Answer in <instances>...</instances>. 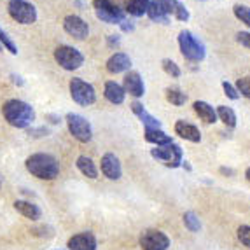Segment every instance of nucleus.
I'll return each instance as SVG.
<instances>
[{
  "instance_id": "24",
  "label": "nucleus",
  "mask_w": 250,
  "mask_h": 250,
  "mask_svg": "<svg viewBox=\"0 0 250 250\" xmlns=\"http://www.w3.org/2000/svg\"><path fill=\"white\" fill-rule=\"evenodd\" d=\"M150 0H129L126 4V14L133 18H142L147 14V9H149Z\"/></svg>"
},
{
  "instance_id": "8",
  "label": "nucleus",
  "mask_w": 250,
  "mask_h": 250,
  "mask_svg": "<svg viewBox=\"0 0 250 250\" xmlns=\"http://www.w3.org/2000/svg\"><path fill=\"white\" fill-rule=\"evenodd\" d=\"M93 9H95L96 18L108 25H119L126 18L125 11L110 0H93Z\"/></svg>"
},
{
  "instance_id": "13",
  "label": "nucleus",
  "mask_w": 250,
  "mask_h": 250,
  "mask_svg": "<svg viewBox=\"0 0 250 250\" xmlns=\"http://www.w3.org/2000/svg\"><path fill=\"white\" fill-rule=\"evenodd\" d=\"M102 173L108 180H119L123 177L121 161H119V158L116 154L107 152V154L102 156Z\"/></svg>"
},
{
  "instance_id": "7",
  "label": "nucleus",
  "mask_w": 250,
  "mask_h": 250,
  "mask_svg": "<svg viewBox=\"0 0 250 250\" xmlns=\"http://www.w3.org/2000/svg\"><path fill=\"white\" fill-rule=\"evenodd\" d=\"M150 156H152L154 159H158V161H161L163 165L168 168L182 167V161H184L182 147L175 142L168 144V146H161V147L150 149Z\"/></svg>"
},
{
  "instance_id": "35",
  "label": "nucleus",
  "mask_w": 250,
  "mask_h": 250,
  "mask_svg": "<svg viewBox=\"0 0 250 250\" xmlns=\"http://www.w3.org/2000/svg\"><path fill=\"white\" fill-rule=\"evenodd\" d=\"M236 42L242 44L243 47H247V49H250V32H238Z\"/></svg>"
},
{
  "instance_id": "25",
  "label": "nucleus",
  "mask_w": 250,
  "mask_h": 250,
  "mask_svg": "<svg viewBox=\"0 0 250 250\" xmlns=\"http://www.w3.org/2000/svg\"><path fill=\"white\" fill-rule=\"evenodd\" d=\"M146 16H149L150 21H154V23H161V25H170V16H168L165 11H163L161 7H159L156 2H152L150 0L149 4V9H147V14Z\"/></svg>"
},
{
  "instance_id": "1",
  "label": "nucleus",
  "mask_w": 250,
  "mask_h": 250,
  "mask_svg": "<svg viewBox=\"0 0 250 250\" xmlns=\"http://www.w3.org/2000/svg\"><path fill=\"white\" fill-rule=\"evenodd\" d=\"M2 116L13 128L25 129L35 121V110L30 104L18 98H11L2 105Z\"/></svg>"
},
{
  "instance_id": "36",
  "label": "nucleus",
  "mask_w": 250,
  "mask_h": 250,
  "mask_svg": "<svg viewBox=\"0 0 250 250\" xmlns=\"http://www.w3.org/2000/svg\"><path fill=\"white\" fill-rule=\"evenodd\" d=\"M51 131H49V128H46V126H41V128H30L28 129V135L30 137H47Z\"/></svg>"
},
{
  "instance_id": "6",
  "label": "nucleus",
  "mask_w": 250,
  "mask_h": 250,
  "mask_svg": "<svg viewBox=\"0 0 250 250\" xmlns=\"http://www.w3.org/2000/svg\"><path fill=\"white\" fill-rule=\"evenodd\" d=\"M65 121H67L68 131H70V135L75 140H79L81 144L91 142L93 128H91V123H89L86 117L81 116V114L68 112L67 116H65Z\"/></svg>"
},
{
  "instance_id": "20",
  "label": "nucleus",
  "mask_w": 250,
  "mask_h": 250,
  "mask_svg": "<svg viewBox=\"0 0 250 250\" xmlns=\"http://www.w3.org/2000/svg\"><path fill=\"white\" fill-rule=\"evenodd\" d=\"M192 108H194V112L200 116V119L203 123H207V125H213V123H217V112L215 108L212 107V105L208 104V102L205 100H196L194 104H192Z\"/></svg>"
},
{
  "instance_id": "12",
  "label": "nucleus",
  "mask_w": 250,
  "mask_h": 250,
  "mask_svg": "<svg viewBox=\"0 0 250 250\" xmlns=\"http://www.w3.org/2000/svg\"><path fill=\"white\" fill-rule=\"evenodd\" d=\"M123 89L126 95H131L133 98H142L146 95V83H144L142 75L137 70H128L125 74V81H123Z\"/></svg>"
},
{
  "instance_id": "17",
  "label": "nucleus",
  "mask_w": 250,
  "mask_h": 250,
  "mask_svg": "<svg viewBox=\"0 0 250 250\" xmlns=\"http://www.w3.org/2000/svg\"><path fill=\"white\" fill-rule=\"evenodd\" d=\"M129 107H131V112H133L135 116H137L138 119L144 123V126H146V128H161V121H159L158 117L152 116V114L147 112L142 102L133 100Z\"/></svg>"
},
{
  "instance_id": "9",
  "label": "nucleus",
  "mask_w": 250,
  "mask_h": 250,
  "mask_svg": "<svg viewBox=\"0 0 250 250\" xmlns=\"http://www.w3.org/2000/svg\"><path fill=\"white\" fill-rule=\"evenodd\" d=\"M68 88H70L72 100L81 107H89L96 102V91L93 88V84L86 83L79 77H74L68 84Z\"/></svg>"
},
{
  "instance_id": "15",
  "label": "nucleus",
  "mask_w": 250,
  "mask_h": 250,
  "mask_svg": "<svg viewBox=\"0 0 250 250\" xmlns=\"http://www.w3.org/2000/svg\"><path fill=\"white\" fill-rule=\"evenodd\" d=\"M105 68H107L108 74H126V72L131 68V58H129L126 53H114L110 58L105 63Z\"/></svg>"
},
{
  "instance_id": "40",
  "label": "nucleus",
  "mask_w": 250,
  "mask_h": 250,
  "mask_svg": "<svg viewBox=\"0 0 250 250\" xmlns=\"http://www.w3.org/2000/svg\"><path fill=\"white\" fill-rule=\"evenodd\" d=\"M46 121L49 123V125H62V117L58 116V114H46Z\"/></svg>"
},
{
  "instance_id": "31",
  "label": "nucleus",
  "mask_w": 250,
  "mask_h": 250,
  "mask_svg": "<svg viewBox=\"0 0 250 250\" xmlns=\"http://www.w3.org/2000/svg\"><path fill=\"white\" fill-rule=\"evenodd\" d=\"M0 44H2L4 51H9V53L14 54V56L18 54V46L14 44V41L9 37V34L5 32L4 28H2V26H0Z\"/></svg>"
},
{
  "instance_id": "29",
  "label": "nucleus",
  "mask_w": 250,
  "mask_h": 250,
  "mask_svg": "<svg viewBox=\"0 0 250 250\" xmlns=\"http://www.w3.org/2000/svg\"><path fill=\"white\" fill-rule=\"evenodd\" d=\"M161 67H163V70H165V74H168L170 77H173V79H179L180 75H182V70H180V67L177 65L173 60H170V58H165L161 62Z\"/></svg>"
},
{
  "instance_id": "28",
  "label": "nucleus",
  "mask_w": 250,
  "mask_h": 250,
  "mask_svg": "<svg viewBox=\"0 0 250 250\" xmlns=\"http://www.w3.org/2000/svg\"><path fill=\"white\" fill-rule=\"evenodd\" d=\"M184 226L188 228L191 233H198L201 229V222L194 212H186L184 213Z\"/></svg>"
},
{
  "instance_id": "39",
  "label": "nucleus",
  "mask_w": 250,
  "mask_h": 250,
  "mask_svg": "<svg viewBox=\"0 0 250 250\" xmlns=\"http://www.w3.org/2000/svg\"><path fill=\"white\" fill-rule=\"evenodd\" d=\"M9 79H11V83H13L14 86H20V88H21V86H25V79H23L21 75L14 74V72L11 75H9Z\"/></svg>"
},
{
  "instance_id": "38",
  "label": "nucleus",
  "mask_w": 250,
  "mask_h": 250,
  "mask_svg": "<svg viewBox=\"0 0 250 250\" xmlns=\"http://www.w3.org/2000/svg\"><path fill=\"white\" fill-rule=\"evenodd\" d=\"M119 28H121V32H125V34H129V32H133L135 30V23L131 20H123L121 23H119Z\"/></svg>"
},
{
  "instance_id": "33",
  "label": "nucleus",
  "mask_w": 250,
  "mask_h": 250,
  "mask_svg": "<svg viewBox=\"0 0 250 250\" xmlns=\"http://www.w3.org/2000/svg\"><path fill=\"white\" fill-rule=\"evenodd\" d=\"M236 236H238V242L242 243L243 247L250 249V226H247V224L240 226L236 229Z\"/></svg>"
},
{
  "instance_id": "16",
  "label": "nucleus",
  "mask_w": 250,
  "mask_h": 250,
  "mask_svg": "<svg viewBox=\"0 0 250 250\" xmlns=\"http://www.w3.org/2000/svg\"><path fill=\"white\" fill-rule=\"evenodd\" d=\"M173 129H175V133L179 135L180 138H184V140H189V142H192V144L201 142V131L198 129V126L184 121V119H179V121L175 123V126H173Z\"/></svg>"
},
{
  "instance_id": "3",
  "label": "nucleus",
  "mask_w": 250,
  "mask_h": 250,
  "mask_svg": "<svg viewBox=\"0 0 250 250\" xmlns=\"http://www.w3.org/2000/svg\"><path fill=\"white\" fill-rule=\"evenodd\" d=\"M179 47L184 58L191 63H201L207 58V47L191 30H182L179 34Z\"/></svg>"
},
{
  "instance_id": "11",
  "label": "nucleus",
  "mask_w": 250,
  "mask_h": 250,
  "mask_svg": "<svg viewBox=\"0 0 250 250\" xmlns=\"http://www.w3.org/2000/svg\"><path fill=\"white\" fill-rule=\"evenodd\" d=\"M63 30L67 32L70 37L77 41H84L89 35V25L77 14H68L63 20Z\"/></svg>"
},
{
  "instance_id": "10",
  "label": "nucleus",
  "mask_w": 250,
  "mask_h": 250,
  "mask_svg": "<svg viewBox=\"0 0 250 250\" xmlns=\"http://www.w3.org/2000/svg\"><path fill=\"white\" fill-rule=\"evenodd\" d=\"M170 238L159 229H147L140 234V249L142 250H168Z\"/></svg>"
},
{
  "instance_id": "23",
  "label": "nucleus",
  "mask_w": 250,
  "mask_h": 250,
  "mask_svg": "<svg viewBox=\"0 0 250 250\" xmlns=\"http://www.w3.org/2000/svg\"><path fill=\"white\" fill-rule=\"evenodd\" d=\"M217 112V121H222L228 128H234L236 126V112H234L233 108L228 107V105H219L215 108Z\"/></svg>"
},
{
  "instance_id": "2",
  "label": "nucleus",
  "mask_w": 250,
  "mask_h": 250,
  "mask_svg": "<svg viewBox=\"0 0 250 250\" xmlns=\"http://www.w3.org/2000/svg\"><path fill=\"white\" fill-rule=\"evenodd\" d=\"M25 168L32 177H37L41 180H54L60 175V163L53 154L47 152H35L28 156L25 161Z\"/></svg>"
},
{
  "instance_id": "41",
  "label": "nucleus",
  "mask_w": 250,
  "mask_h": 250,
  "mask_svg": "<svg viewBox=\"0 0 250 250\" xmlns=\"http://www.w3.org/2000/svg\"><path fill=\"white\" fill-rule=\"evenodd\" d=\"M222 173V175H229V177H233L234 175V170L233 168H226V167H221V170H219Z\"/></svg>"
},
{
  "instance_id": "44",
  "label": "nucleus",
  "mask_w": 250,
  "mask_h": 250,
  "mask_svg": "<svg viewBox=\"0 0 250 250\" xmlns=\"http://www.w3.org/2000/svg\"><path fill=\"white\" fill-rule=\"evenodd\" d=\"M2 51H4V47H2V44H0V53H2Z\"/></svg>"
},
{
  "instance_id": "46",
  "label": "nucleus",
  "mask_w": 250,
  "mask_h": 250,
  "mask_svg": "<svg viewBox=\"0 0 250 250\" xmlns=\"http://www.w3.org/2000/svg\"><path fill=\"white\" fill-rule=\"evenodd\" d=\"M200 2H205V0H200Z\"/></svg>"
},
{
  "instance_id": "27",
  "label": "nucleus",
  "mask_w": 250,
  "mask_h": 250,
  "mask_svg": "<svg viewBox=\"0 0 250 250\" xmlns=\"http://www.w3.org/2000/svg\"><path fill=\"white\" fill-rule=\"evenodd\" d=\"M233 14L236 16V20H240L243 25H247L250 28V7L245 4H234L233 5Z\"/></svg>"
},
{
  "instance_id": "19",
  "label": "nucleus",
  "mask_w": 250,
  "mask_h": 250,
  "mask_svg": "<svg viewBox=\"0 0 250 250\" xmlns=\"http://www.w3.org/2000/svg\"><path fill=\"white\" fill-rule=\"evenodd\" d=\"M14 210H16L18 213H21L23 217H26V219H30V221H39L42 217V210L39 208L37 205L26 200L14 201Z\"/></svg>"
},
{
  "instance_id": "30",
  "label": "nucleus",
  "mask_w": 250,
  "mask_h": 250,
  "mask_svg": "<svg viewBox=\"0 0 250 250\" xmlns=\"http://www.w3.org/2000/svg\"><path fill=\"white\" fill-rule=\"evenodd\" d=\"M171 16L175 18L177 21H189V18H191V13H189V9L186 7V5L180 2V0H175V5H173V13H171Z\"/></svg>"
},
{
  "instance_id": "45",
  "label": "nucleus",
  "mask_w": 250,
  "mask_h": 250,
  "mask_svg": "<svg viewBox=\"0 0 250 250\" xmlns=\"http://www.w3.org/2000/svg\"><path fill=\"white\" fill-rule=\"evenodd\" d=\"M0 188H2V175H0Z\"/></svg>"
},
{
  "instance_id": "42",
  "label": "nucleus",
  "mask_w": 250,
  "mask_h": 250,
  "mask_svg": "<svg viewBox=\"0 0 250 250\" xmlns=\"http://www.w3.org/2000/svg\"><path fill=\"white\" fill-rule=\"evenodd\" d=\"M182 167L186 168V170H188V171H192V167H191V165H189V161H182Z\"/></svg>"
},
{
  "instance_id": "14",
  "label": "nucleus",
  "mask_w": 250,
  "mask_h": 250,
  "mask_svg": "<svg viewBox=\"0 0 250 250\" xmlns=\"http://www.w3.org/2000/svg\"><path fill=\"white\" fill-rule=\"evenodd\" d=\"M67 247L68 250H96L98 242H96L95 234L89 233V231H84V233H77L68 238Z\"/></svg>"
},
{
  "instance_id": "34",
  "label": "nucleus",
  "mask_w": 250,
  "mask_h": 250,
  "mask_svg": "<svg viewBox=\"0 0 250 250\" xmlns=\"http://www.w3.org/2000/svg\"><path fill=\"white\" fill-rule=\"evenodd\" d=\"M222 89H224V95L228 96L229 100H238V98H240V93L236 91V88H234L229 81H222Z\"/></svg>"
},
{
  "instance_id": "5",
  "label": "nucleus",
  "mask_w": 250,
  "mask_h": 250,
  "mask_svg": "<svg viewBox=\"0 0 250 250\" xmlns=\"http://www.w3.org/2000/svg\"><path fill=\"white\" fill-rule=\"evenodd\" d=\"M7 13L20 25H32L37 21V7L28 0H9Z\"/></svg>"
},
{
  "instance_id": "18",
  "label": "nucleus",
  "mask_w": 250,
  "mask_h": 250,
  "mask_svg": "<svg viewBox=\"0 0 250 250\" xmlns=\"http://www.w3.org/2000/svg\"><path fill=\"white\" fill-rule=\"evenodd\" d=\"M104 96L112 105H121V104H125L126 93L119 83H116V81H107L104 86Z\"/></svg>"
},
{
  "instance_id": "43",
  "label": "nucleus",
  "mask_w": 250,
  "mask_h": 250,
  "mask_svg": "<svg viewBox=\"0 0 250 250\" xmlns=\"http://www.w3.org/2000/svg\"><path fill=\"white\" fill-rule=\"evenodd\" d=\"M245 177H247V180H249V182H250V167L245 170Z\"/></svg>"
},
{
  "instance_id": "22",
  "label": "nucleus",
  "mask_w": 250,
  "mask_h": 250,
  "mask_svg": "<svg viewBox=\"0 0 250 250\" xmlns=\"http://www.w3.org/2000/svg\"><path fill=\"white\" fill-rule=\"evenodd\" d=\"M75 167H77V170H79L84 177H88V179H98V168H96V165L93 163V159L88 158V156H79V158L75 159Z\"/></svg>"
},
{
  "instance_id": "32",
  "label": "nucleus",
  "mask_w": 250,
  "mask_h": 250,
  "mask_svg": "<svg viewBox=\"0 0 250 250\" xmlns=\"http://www.w3.org/2000/svg\"><path fill=\"white\" fill-rule=\"evenodd\" d=\"M236 91L240 93V96H245L250 100V75H243L236 81Z\"/></svg>"
},
{
  "instance_id": "37",
  "label": "nucleus",
  "mask_w": 250,
  "mask_h": 250,
  "mask_svg": "<svg viewBox=\"0 0 250 250\" xmlns=\"http://www.w3.org/2000/svg\"><path fill=\"white\" fill-rule=\"evenodd\" d=\"M107 46L110 49H117V47L121 46V35L112 34V35H107Z\"/></svg>"
},
{
  "instance_id": "21",
  "label": "nucleus",
  "mask_w": 250,
  "mask_h": 250,
  "mask_svg": "<svg viewBox=\"0 0 250 250\" xmlns=\"http://www.w3.org/2000/svg\"><path fill=\"white\" fill-rule=\"evenodd\" d=\"M144 135H146L147 142L152 144V146H156V147L168 146V144L173 142L170 135L165 133L161 128H146V129H144Z\"/></svg>"
},
{
  "instance_id": "4",
  "label": "nucleus",
  "mask_w": 250,
  "mask_h": 250,
  "mask_svg": "<svg viewBox=\"0 0 250 250\" xmlns=\"http://www.w3.org/2000/svg\"><path fill=\"white\" fill-rule=\"evenodd\" d=\"M54 60L63 70L68 72L79 70L84 65V54L77 47L67 46V44H62V46L54 49Z\"/></svg>"
},
{
  "instance_id": "26",
  "label": "nucleus",
  "mask_w": 250,
  "mask_h": 250,
  "mask_svg": "<svg viewBox=\"0 0 250 250\" xmlns=\"http://www.w3.org/2000/svg\"><path fill=\"white\" fill-rule=\"evenodd\" d=\"M165 96H167V102L175 107H182L186 102H188V95L179 88H167L165 89Z\"/></svg>"
}]
</instances>
